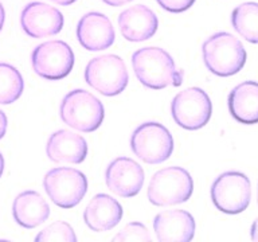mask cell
<instances>
[{
	"label": "cell",
	"mask_w": 258,
	"mask_h": 242,
	"mask_svg": "<svg viewBox=\"0 0 258 242\" xmlns=\"http://www.w3.org/2000/svg\"><path fill=\"white\" fill-rule=\"evenodd\" d=\"M20 24L28 36L39 39L56 35L63 27V15L55 7L40 2H32L23 8Z\"/></svg>",
	"instance_id": "7c38bea8"
},
{
	"label": "cell",
	"mask_w": 258,
	"mask_h": 242,
	"mask_svg": "<svg viewBox=\"0 0 258 242\" xmlns=\"http://www.w3.org/2000/svg\"><path fill=\"white\" fill-rule=\"evenodd\" d=\"M132 66L137 80L145 88L160 90L180 86L183 73L177 70L172 56L160 47H144L133 52Z\"/></svg>",
	"instance_id": "6da1fadb"
},
{
	"label": "cell",
	"mask_w": 258,
	"mask_h": 242,
	"mask_svg": "<svg viewBox=\"0 0 258 242\" xmlns=\"http://www.w3.org/2000/svg\"><path fill=\"white\" fill-rule=\"evenodd\" d=\"M59 116L70 128L89 133L98 129L102 124L105 117L104 105L92 93L76 89L68 93L60 102Z\"/></svg>",
	"instance_id": "3957f363"
},
{
	"label": "cell",
	"mask_w": 258,
	"mask_h": 242,
	"mask_svg": "<svg viewBox=\"0 0 258 242\" xmlns=\"http://www.w3.org/2000/svg\"><path fill=\"white\" fill-rule=\"evenodd\" d=\"M131 148L144 163L160 164L172 155V135L159 123H144L135 129L131 139Z\"/></svg>",
	"instance_id": "8992f818"
},
{
	"label": "cell",
	"mask_w": 258,
	"mask_h": 242,
	"mask_svg": "<svg viewBox=\"0 0 258 242\" xmlns=\"http://www.w3.org/2000/svg\"><path fill=\"white\" fill-rule=\"evenodd\" d=\"M157 16L143 4H137L121 12L118 27L125 39L129 42H143L152 38L157 31Z\"/></svg>",
	"instance_id": "9a60e30c"
},
{
	"label": "cell",
	"mask_w": 258,
	"mask_h": 242,
	"mask_svg": "<svg viewBox=\"0 0 258 242\" xmlns=\"http://www.w3.org/2000/svg\"><path fill=\"white\" fill-rule=\"evenodd\" d=\"M4 20H6V11H4L3 4L0 3V31L4 26Z\"/></svg>",
	"instance_id": "83f0119b"
},
{
	"label": "cell",
	"mask_w": 258,
	"mask_h": 242,
	"mask_svg": "<svg viewBox=\"0 0 258 242\" xmlns=\"http://www.w3.org/2000/svg\"><path fill=\"white\" fill-rule=\"evenodd\" d=\"M171 113L179 127L188 131H197L203 128L210 121L213 104L205 90L201 88H188L173 97Z\"/></svg>",
	"instance_id": "9c48e42d"
},
{
	"label": "cell",
	"mask_w": 258,
	"mask_h": 242,
	"mask_svg": "<svg viewBox=\"0 0 258 242\" xmlns=\"http://www.w3.org/2000/svg\"><path fill=\"white\" fill-rule=\"evenodd\" d=\"M231 24L243 39L250 43H258V3L247 2L234 8Z\"/></svg>",
	"instance_id": "ffe728a7"
},
{
	"label": "cell",
	"mask_w": 258,
	"mask_h": 242,
	"mask_svg": "<svg viewBox=\"0 0 258 242\" xmlns=\"http://www.w3.org/2000/svg\"><path fill=\"white\" fill-rule=\"evenodd\" d=\"M77 38L81 46L89 51H101L114 43L116 34L108 16L100 12H89L78 22Z\"/></svg>",
	"instance_id": "4fadbf2b"
},
{
	"label": "cell",
	"mask_w": 258,
	"mask_h": 242,
	"mask_svg": "<svg viewBox=\"0 0 258 242\" xmlns=\"http://www.w3.org/2000/svg\"><path fill=\"white\" fill-rule=\"evenodd\" d=\"M152 237L148 229L140 222H131L113 238V241H128V242H145L151 241Z\"/></svg>",
	"instance_id": "603a6c76"
},
{
	"label": "cell",
	"mask_w": 258,
	"mask_h": 242,
	"mask_svg": "<svg viewBox=\"0 0 258 242\" xmlns=\"http://www.w3.org/2000/svg\"><path fill=\"white\" fill-rule=\"evenodd\" d=\"M250 234H251V239H253V241H255V242H258V218L253 222V225H251V231H250Z\"/></svg>",
	"instance_id": "4316f807"
},
{
	"label": "cell",
	"mask_w": 258,
	"mask_h": 242,
	"mask_svg": "<svg viewBox=\"0 0 258 242\" xmlns=\"http://www.w3.org/2000/svg\"><path fill=\"white\" fill-rule=\"evenodd\" d=\"M122 219V207L106 194H97L84 211V221L89 229L101 233L116 227Z\"/></svg>",
	"instance_id": "e0dca14e"
},
{
	"label": "cell",
	"mask_w": 258,
	"mask_h": 242,
	"mask_svg": "<svg viewBox=\"0 0 258 242\" xmlns=\"http://www.w3.org/2000/svg\"><path fill=\"white\" fill-rule=\"evenodd\" d=\"M85 81L101 94L112 97L124 92L129 76L120 56L106 54L93 58L89 62L85 69Z\"/></svg>",
	"instance_id": "5b68a950"
},
{
	"label": "cell",
	"mask_w": 258,
	"mask_h": 242,
	"mask_svg": "<svg viewBox=\"0 0 258 242\" xmlns=\"http://www.w3.org/2000/svg\"><path fill=\"white\" fill-rule=\"evenodd\" d=\"M48 159L54 163L80 164L86 159L88 144L81 135L59 129L50 136L46 145Z\"/></svg>",
	"instance_id": "2e32d148"
},
{
	"label": "cell",
	"mask_w": 258,
	"mask_h": 242,
	"mask_svg": "<svg viewBox=\"0 0 258 242\" xmlns=\"http://www.w3.org/2000/svg\"><path fill=\"white\" fill-rule=\"evenodd\" d=\"M229 110L241 124H257L258 82L245 81L237 85L229 94Z\"/></svg>",
	"instance_id": "ac0fdd59"
},
{
	"label": "cell",
	"mask_w": 258,
	"mask_h": 242,
	"mask_svg": "<svg viewBox=\"0 0 258 242\" xmlns=\"http://www.w3.org/2000/svg\"><path fill=\"white\" fill-rule=\"evenodd\" d=\"M156 2L163 10L173 14L187 11L195 3V0H156Z\"/></svg>",
	"instance_id": "cb8c5ba5"
},
{
	"label": "cell",
	"mask_w": 258,
	"mask_h": 242,
	"mask_svg": "<svg viewBox=\"0 0 258 242\" xmlns=\"http://www.w3.org/2000/svg\"><path fill=\"white\" fill-rule=\"evenodd\" d=\"M3 171H4V157L3 155L0 153V177L3 175Z\"/></svg>",
	"instance_id": "f546056e"
},
{
	"label": "cell",
	"mask_w": 258,
	"mask_h": 242,
	"mask_svg": "<svg viewBox=\"0 0 258 242\" xmlns=\"http://www.w3.org/2000/svg\"><path fill=\"white\" fill-rule=\"evenodd\" d=\"M24 82L19 70L12 65L0 64V104L15 102L23 93Z\"/></svg>",
	"instance_id": "44dd1931"
},
{
	"label": "cell",
	"mask_w": 258,
	"mask_h": 242,
	"mask_svg": "<svg viewBox=\"0 0 258 242\" xmlns=\"http://www.w3.org/2000/svg\"><path fill=\"white\" fill-rule=\"evenodd\" d=\"M31 64L39 77L48 81H59L73 70L74 52L66 42L48 40L34 48Z\"/></svg>",
	"instance_id": "30bf717a"
},
{
	"label": "cell",
	"mask_w": 258,
	"mask_h": 242,
	"mask_svg": "<svg viewBox=\"0 0 258 242\" xmlns=\"http://www.w3.org/2000/svg\"><path fill=\"white\" fill-rule=\"evenodd\" d=\"M257 203H258V187H257Z\"/></svg>",
	"instance_id": "4dcf8cb0"
},
{
	"label": "cell",
	"mask_w": 258,
	"mask_h": 242,
	"mask_svg": "<svg viewBox=\"0 0 258 242\" xmlns=\"http://www.w3.org/2000/svg\"><path fill=\"white\" fill-rule=\"evenodd\" d=\"M51 2L55 4H59V6H70V4H73L77 0H51Z\"/></svg>",
	"instance_id": "f1b7e54d"
},
{
	"label": "cell",
	"mask_w": 258,
	"mask_h": 242,
	"mask_svg": "<svg viewBox=\"0 0 258 242\" xmlns=\"http://www.w3.org/2000/svg\"><path fill=\"white\" fill-rule=\"evenodd\" d=\"M105 182L108 189L118 197H136L144 185V171L132 159L117 157L108 165Z\"/></svg>",
	"instance_id": "8fae6325"
},
{
	"label": "cell",
	"mask_w": 258,
	"mask_h": 242,
	"mask_svg": "<svg viewBox=\"0 0 258 242\" xmlns=\"http://www.w3.org/2000/svg\"><path fill=\"white\" fill-rule=\"evenodd\" d=\"M102 2L108 6H112V7H120V6H124L126 3H131L132 0H102Z\"/></svg>",
	"instance_id": "484cf974"
},
{
	"label": "cell",
	"mask_w": 258,
	"mask_h": 242,
	"mask_svg": "<svg viewBox=\"0 0 258 242\" xmlns=\"http://www.w3.org/2000/svg\"><path fill=\"white\" fill-rule=\"evenodd\" d=\"M48 198L62 209H73L84 199L88 191V179L84 173L70 167L50 169L43 179Z\"/></svg>",
	"instance_id": "52a82bcc"
},
{
	"label": "cell",
	"mask_w": 258,
	"mask_h": 242,
	"mask_svg": "<svg viewBox=\"0 0 258 242\" xmlns=\"http://www.w3.org/2000/svg\"><path fill=\"white\" fill-rule=\"evenodd\" d=\"M153 229L160 242H188L195 234V221L184 210H167L155 217Z\"/></svg>",
	"instance_id": "5bb4252c"
},
{
	"label": "cell",
	"mask_w": 258,
	"mask_h": 242,
	"mask_svg": "<svg viewBox=\"0 0 258 242\" xmlns=\"http://www.w3.org/2000/svg\"><path fill=\"white\" fill-rule=\"evenodd\" d=\"M35 241L38 242H76L77 237L74 230L69 223L62 221H58L52 223L44 230H42L35 237Z\"/></svg>",
	"instance_id": "7402d4cb"
},
{
	"label": "cell",
	"mask_w": 258,
	"mask_h": 242,
	"mask_svg": "<svg viewBox=\"0 0 258 242\" xmlns=\"http://www.w3.org/2000/svg\"><path fill=\"white\" fill-rule=\"evenodd\" d=\"M206 68L218 77H231L245 66L246 50L241 40L229 32H217L202 46Z\"/></svg>",
	"instance_id": "7a4b0ae2"
},
{
	"label": "cell",
	"mask_w": 258,
	"mask_h": 242,
	"mask_svg": "<svg viewBox=\"0 0 258 242\" xmlns=\"http://www.w3.org/2000/svg\"><path fill=\"white\" fill-rule=\"evenodd\" d=\"M7 132V116L3 110H0V140L3 139Z\"/></svg>",
	"instance_id": "d4e9b609"
},
{
	"label": "cell",
	"mask_w": 258,
	"mask_h": 242,
	"mask_svg": "<svg viewBox=\"0 0 258 242\" xmlns=\"http://www.w3.org/2000/svg\"><path fill=\"white\" fill-rule=\"evenodd\" d=\"M194 191L188 171L181 167H167L157 171L149 182L148 199L155 206H173L187 202Z\"/></svg>",
	"instance_id": "277c9868"
},
{
	"label": "cell",
	"mask_w": 258,
	"mask_h": 242,
	"mask_svg": "<svg viewBox=\"0 0 258 242\" xmlns=\"http://www.w3.org/2000/svg\"><path fill=\"white\" fill-rule=\"evenodd\" d=\"M211 199L222 213L239 214L245 211L251 199L249 177L237 171L222 173L211 186Z\"/></svg>",
	"instance_id": "ba28073f"
},
{
	"label": "cell",
	"mask_w": 258,
	"mask_h": 242,
	"mask_svg": "<svg viewBox=\"0 0 258 242\" xmlns=\"http://www.w3.org/2000/svg\"><path fill=\"white\" fill-rule=\"evenodd\" d=\"M12 215L16 223L24 229H34L50 217V207L43 197L36 191L19 194L12 205Z\"/></svg>",
	"instance_id": "d6986e66"
}]
</instances>
